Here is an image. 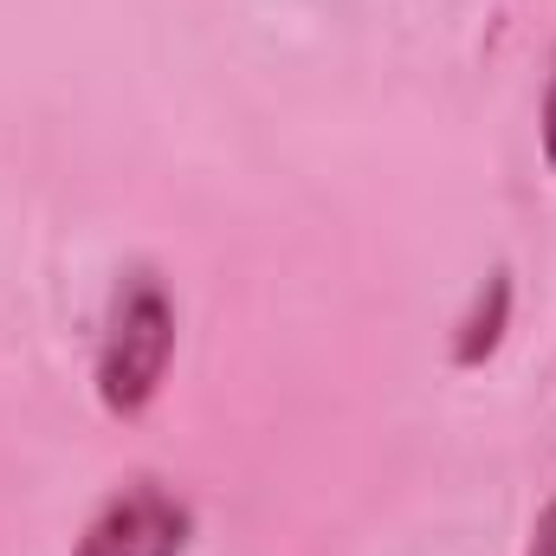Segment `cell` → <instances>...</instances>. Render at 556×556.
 Masks as SVG:
<instances>
[{
  "label": "cell",
  "instance_id": "cell-1",
  "mask_svg": "<svg viewBox=\"0 0 556 556\" xmlns=\"http://www.w3.org/2000/svg\"><path fill=\"white\" fill-rule=\"evenodd\" d=\"M175 337H181V317H175L168 285L149 266L117 278L104 330H98V363H91L98 408L111 420H142L155 408V395L168 382V363H175Z\"/></svg>",
  "mask_w": 556,
  "mask_h": 556
},
{
  "label": "cell",
  "instance_id": "cell-2",
  "mask_svg": "<svg viewBox=\"0 0 556 556\" xmlns=\"http://www.w3.org/2000/svg\"><path fill=\"white\" fill-rule=\"evenodd\" d=\"M188 538H194L188 498L168 492L162 479H130L91 511L72 556H188Z\"/></svg>",
  "mask_w": 556,
  "mask_h": 556
},
{
  "label": "cell",
  "instance_id": "cell-3",
  "mask_svg": "<svg viewBox=\"0 0 556 556\" xmlns=\"http://www.w3.org/2000/svg\"><path fill=\"white\" fill-rule=\"evenodd\" d=\"M505 330H511V273L492 266V273L472 285V298H466V311H459V324L446 337V363L453 369H485L498 356Z\"/></svg>",
  "mask_w": 556,
  "mask_h": 556
},
{
  "label": "cell",
  "instance_id": "cell-4",
  "mask_svg": "<svg viewBox=\"0 0 556 556\" xmlns=\"http://www.w3.org/2000/svg\"><path fill=\"white\" fill-rule=\"evenodd\" d=\"M538 149L556 175V52H551V72H544V98H538Z\"/></svg>",
  "mask_w": 556,
  "mask_h": 556
},
{
  "label": "cell",
  "instance_id": "cell-5",
  "mask_svg": "<svg viewBox=\"0 0 556 556\" xmlns=\"http://www.w3.org/2000/svg\"><path fill=\"white\" fill-rule=\"evenodd\" d=\"M525 556H556V485H551V498L538 505V518H531V538H525Z\"/></svg>",
  "mask_w": 556,
  "mask_h": 556
}]
</instances>
